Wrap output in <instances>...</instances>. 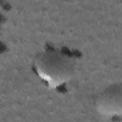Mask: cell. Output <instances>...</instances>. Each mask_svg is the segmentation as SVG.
Returning <instances> with one entry per match:
<instances>
[{
  "mask_svg": "<svg viewBox=\"0 0 122 122\" xmlns=\"http://www.w3.org/2000/svg\"><path fill=\"white\" fill-rule=\"evenodd\" d=\"M32 69L36 76L49 88L56 89L69 83L75 75V61L57 50H46L33 59Z\"/></svg>",
  "mask_w": 122,
  "mask_h": 122,
  "instance_id": "6da1fadb",
  "label": "cell"
},
{
  "mask_svg": "<svg viewBox=\"0 0 122 122\" xmlns=\"http://www.w3.org/2000/svg\"><path fill=\"white\" fill-rule=\"evenodd\" d=\"M96 112L106 118L120 117L122 114V86L112 84L102 91L94 102Z\"/></svg>",
  "mask_w": 122,
  "mask_h": 122,
  "instance_id": "7a4b0ae2",
  "label": "cell"
}]
</instances>
